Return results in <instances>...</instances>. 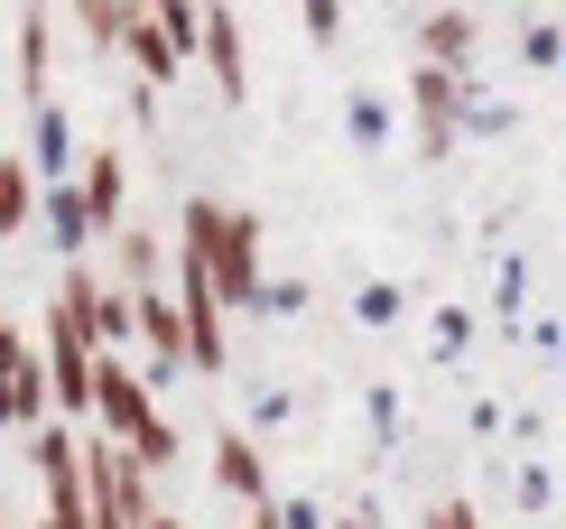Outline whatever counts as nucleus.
Returning a JSON list of instances; mask_svg holds the SVG:
<instances>
[{
	"mask_svg": "<svg viewBox=\"0 0 566 529\" xmlns=\"http://www.w3.org/2000/svg\"><path fill=\"white\" fill-rule=\"evenodd\" d=\"M56 317L75 325L93 353H122V344H130V288H103V270H93V260H75V270H65V288H56Z\"/></svg>",
	"mask_w": 566,
	"mask_h": 529,
	"instance_id": "f03ea898",
	"label": "nucleus"
},
{
	"mask_svg": "<svg viewBox=\"0 0 566 529\" xmlns=\"http://www.w3.org/2000/svg\"><path fill=\"white\" fill-rule=\"evenodd\" d=\"M418 529H483V520H474V501H437V511L418 520Z\"/></svg>",
	"mask_w": 566,
	"mask_h": 529,
	"instance_id": "393cba45",
	"label": "nucleus"
},
{
	"mask_svg": "<svg viewBox=\"0 0 566 529\" xmlns=\"http://www.w3.org/2000/svg\"><path fill=\"white\" fill-rule=\"evenodd\" d=\"M158 270H168V242H158V232H122V279H130V298H139V288H158Z\"/></svg>",
	"mask_w": 566,
	"mask_h": 529,
	"instance_id": "a211bd4d",
	"label": "nucleus"
},
{
	"mask_svg": "<svg viewBox=\"0 0 566 529\" xmlns=\"http://www.w3.org/2000/svg\"><path fill=\"white\" fill-rule=\"evenodd\" d=\"M279 529H325V511L316 501H279Z\"/></svg>",
	"mask_w": 566,
	"mask_h": 529,
	"instance_id": "a878e982",
	"label": "nucleus"
},
{
	"mask_svg": "<svg viewBox=\"0 0 566 529\" xmlns=\"http://www.w3.org/2000/svg\"><path fill=\"white\" fill-rule=\"evenodd\" d=\"M474 56H483V19L474 10L418 19V65H437V75H474Z\"/></svg>",
	"mask_w": 566,
	"mask_h": 529,
	"instance_id": "6e6552de",
	"label": "nucleus"
},
{
	"mask_svg": "<svg viewBox=\"0 0 566 529\" xmlns=\"http://www.w3.org/2000/svg\"><path fill=\"white\" fill-rule=\"evenodd\" d=\"M29 224H38V167L19 158V149H0V242L29 232Z\"/></svg>",
	"mask_w": 566,
	"mask_h": 529,
	"instance_id": "ddd939ff",
	"label": "nucleus"
},
{
	"mask_svg": "<svg viewBox=\"0 0 566 529\" xmlns=\"http://www.w3.org/2000/svg\"><path fill=\"white\" fill-rule=\"evenodd\" d=\"M521 56H530V65H557V56H566V29H557V19H530V29H521Z\"/></svg>",
	"mask_w": 566,
	"mask_h": 529,
	"instance_id": "412c9836",
	"label": "nucleus"
},
{
	"mask_svg": "<svg viewBox=\"0 0 566 529\" xmlns=\"http://www.w3.org/2000/svg\"><path fill=\"white\" fill-rule=\"evenodd\" d=\"M205 65H214L223 103H242V93H251V56H242V19H232V10H205Z\"/></svg>",
	"mask_w": 566,
	"mask_h": 529,
	"instance_id": "f8f14e48",
	"label": "nucleus"
},
{
	"mask_svg": "<svg viewBox=\"0 0 566 529\" xmlns=\"http://www.w3.org/2000/svg\"><path fill=\"white\" fill-rule=\"evenodd\" d=\"M75 29H84L93 46H122V38H130V0H75Z\"/></svg>",
	"mask_w": 566,
	"mask_h": 529,
	"instance_id": "6ab92c4d",
	"label": "nucleus"
},
{
	"mask_svg": "<svg viewBox=\"0 0 566 529\" xmlns=\"http://www.w3.org/2000/svg\"><path fill=\"white\" fill-rule=\"evenodd\" d=\"M122 56L139 65V93H158V84H177V46L149 29V10H130V38H122Z\"/></svg>",
	"mask_w": 566,
	"mask_h": 529,
	"instance_id": "4468645a",
	"label": "nucleus"
},
{
	"mask_svg": "<svg viewBox=\"0 0 566 529\" xmlns=\"http://www.w3.org/2000/svg\"><path fill=\"white\" fill-rule=\"evenodd\" d=\"M139 529H186V520H177V511H168V501H158V511H149V520H139Z\"/></svg>",
	"mask_w": 566,
	"mask_h": 529,
	"instance_id": "cd10ccee",
	"label": "nucleus"
},
{
	"mask_svg": "<svg viewBox=\"0 0 566 529\" xmlns=\"http://www.w3.org/2000/svg\"><path fill=\"white\" fill-rule=\"evenodd\" d=\"M29 131H38V167L65 186V158H75V131H65V112H56V103H38V112H29Z\"/></svg>",
	"mask_w": 566,
	"mask_h": 529,
	"instance_id": "dca6fc26",
	"label": "nucleus"
},
{
	"mask_svg": "<svg viewBox=\"0 0 566 529\" xmlns=\"http://www.w3.org/2000/svg\"><path fill=\"white\" fill-rule=\"evenodd\" d=\"M93 437H112V446H139V427L158 418V400H149V381H139V363H122V353H93Z\"/></svg>",
	"mask_w": 566,
	"mask_h": 529,
	"instance_id": "20e7f679",
	"label": "nucleus"
},
{
	"mask_svg": "<svg viewBox=\"0 0 566 529\" xmlns=\"http://www.w3.org/2000/svg\"><path fill=\"white\" fill-rule=\"evenodd\" d=\"M46 408L93 418V344H84L65 317H46Z\"/></svg>",
	"mask_w": 566,
	"mask_h": 529,
	"instance_id": "0eeeda50",
	"label": "nucleus"
},
{
	"mask_svg": "<svg viewBox=\"0 0 566 529\" xmlns=\"http://www.w3.org/2000/svg\"><path fill=\"white\" fill-rule=\"evenodd\" d=\"M344 529H381V511H371V501H353V511H344Z\"/></svg>",
	"mask_w": 566,
	"mask_h": 529,
	"instance_id": "bb28decb",
	"label": "nucleus"
},
{
	"mask_svg": "<svg viewBox=\"0 0 566 529\" xmlns=\"http://www.w3.org/2000/svg\"><path fill=\"white\" fill-rule=\"evenodd\" d=\"M409 112H418V158H446L464 139V103H474V75H437V65H409Z\"/></svg>",
	"mask_w": 566,
	"mask_h": 529,
	"instance_id": "7ed1b4c3",
	"label": "nucleus"
},
{
	"mask_svg": "<svg viewBox=\"0 0 566 529\" xmlns=\"http://www.w3.org/2000/svg\"><path fill=\"white\" fill-rule=\"evenodd\" d=\"M0 427H46V363L19 325H0Z\"/></svg>",
	"mask_w": 566,
	"mask_h": 529,
	"instance_id": "423d86ee",
	"label": "nucleus"
},
{
	"mask_svg": "<svg viewBox=\"0 0 566 529\" xmlns=\"http://www.w3.org/2000/svg\"><path fill=\"white\" fill-rule=\"evenodd\" d=\"M177 242L205 260V279H214L223 307H261V288H270V270H261V214H242L223 196H186Z\"/></svg>",
	"mask_w": 566,
	"mask_h": 529,
	"instance_id": "f257e3e1",
	"label": "nucleus"
},
{
	"mask_svg": "<svg viewBox=\"0 0 566 529\" xmlns=\"http://www.w3.org/2000/svg\"><path fill=\"white\" fill-rule=\"evenodd\" d=\"M75 196H84V224H93V232H122V196H130V167H122V149H84V167H75Z\"/></svg>",
	"mask_w": 566,
	"mask_h": 529,
	"instance_id": "9d476101",
	"label": "nucleus"
},
{
	"mask_svg": "<svg viewBox=\"0 0 566 529\" xmlns=\"http://www.w3.org/2000/svg\"><path fill=\"white\" fill-rule=\"evenodd\" d=\"M149 29L177 46V65H186V46H205V10H186V0H149Z\"/></svg>",
	"mask_w": 566,
	"mask_h": 529,
	"instance_id": "f3484780",
	"label": "nucleus"
},
{
	"mask_svg": "<svg viewBox=\"0 0 566 529\" xmlns=\"http://www.w3.org/2000/svg\"><path fill=\"white\" fill-rule=\"evenodd\" d=\"M46 38H56V19H46V10L19 19V93H29V112L46 103Z\"/></svg>",
	"mask_w": 566,
	"mask_h": 529,
	"instance_id": "2eb2a0df",
	"label": "nucleus"
},
{
	"mask_svg": "<svg viewBox=\"0 0 566 529\" xmlns=\"http://www.w3.org/2000/svg\"><path fill=\"white\" fill-rule=\"evenodd\" d=\"M306 38H316V46L344 38V10H335V0H316V10H306Z\"/></svg>",
	"mask_w": 566,
	"mask_h": 529,
	"instance_id": "b1692460",
	"label": "nucleus"
},
{
	"mask_svg": "<svg viewBox=\"0 0 566 529\" xmlns=\"http://www.w3.org/2000/svg\"><path fill=\"white\" fill-rule=\"evenodd\" d=\"M177 325H186V372H223V298L186 242H177Z\"/></svg>",
	"mask_w": 566,
	"mask_h": 529,
	"instance_id": "39448f33",
	"label": "nucleus"
},
{
	"mask_svg": "<svg viewBox=\"0 0 566 529\" xmlns=\"http://www.w3.org/2000/svg\"><path fill=\"white\" fill-rule=\"evenodd\" d=\"M390 317H399V288L371 279V288H363V325H390Z\"/></svg>",
	"mask_w": 566,
	"mask_h": 529,
	"instance_id": "5701e85b",
	"label": "nucleus"
},
{
	"mask_svg": "<svg viewBox=\"0 0 566 529\" xmlns=\"http://www.w3.org/2000/svg\"><path fill=\"white\" fill-rule=\"evenodd\" d=\"M214 484H223L232 501H242V511L279 501V492H270V455L251 446V427H223V437H214Z\"/></svg>",
	"mask_w": 566,
	"mask_h": 529,
	"instance_id": "1a4fd4ad",
	"label": "nucleus"
},
{
	"mask_svg": "<svg viewBox=\"0 0 566 529\" xmlns=\"http://www.w3.org/2000/svg\"><path fill=\"white\" fill-rule=\"evenodd\" d=\"M297 307H306L297 279H270V288H261V317H297Z\"/></svg>",
	"mask_w": 566,
	"mask_h": 529,
	"instance_id": "4be33fe9",
	"label": "nucleus"
},
{
	"mask_svg": "<svg viewBox=\"0 0 566 529\" xmlns=\"http://www.w3.org/2000/svg\"><path fill=\"white\" fill-rule=\"evenodd\" d=\"M353 139H363V149H381V139H390V103H381V93H353Z\"/></svg>",
	"mask_w": 566,
	"mask_h": 529,
	"instance_id": "aec40b11",
	"label": "nucleus"
},
{
	"mask_svg": "<svg viewBox=\"0 0 566 529\" xmlns=\"http://www.w3.org/2000/svg\"><path fill=\"white\" fill-rule=\"evenodd\" d=\"M38 232L65 251V270H75V260L93 251V224H84V196H75V177H65V186H38Z\"/></svg>",
	"mask_w": 566,
	"mask_h": 529,
	"instance_id": "9b49d317",
	"label": "nucleus"
}]
</instances>
